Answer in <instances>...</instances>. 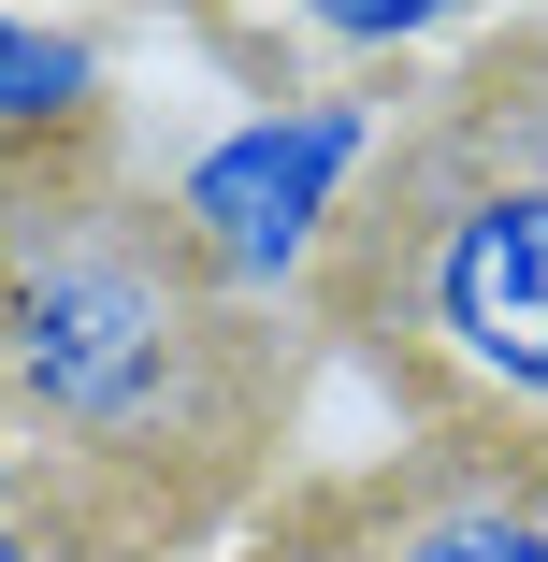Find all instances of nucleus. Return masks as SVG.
Instances as JSON below:
<instances>
[{
    "label": "nucleus",
    "instance_id": "obj_1",
    "mask_svg": "<svg viewBox=\"0 0 548 562\" xmlns=\"http://www.w3.org/2000/svg\"><path fill=\"white\" fill-rule=\"evenodd\" d=\"M0 404L58 491L202 505L275 418V317L202 274L174 202L72 159H0Z\"/></svg>",
    "mask_w": 548,
    "mask_h": 562
},
{
    "label": "nucleus",
    "instance_id": "obj_2",
    "mask_svg": "<svg viewBox=\"0 0 548 562\" xmlns=\"http://www.w3.org/2000/svg\"><path fill=\"white\" fill-rule=\"evenodd\" d=\"M333 289L361 331L477 418H548V30L491 44L376 159Z\"/></svg>",
    "mask_w": 548,
    "mask_h": 562
},
{
    "label": "nucleus",
    "instance_id": "obj_3",
    "mask_svg": "<svg viewBox=\"0 0 548 562\" xmlns=\"http://www.w3.org/2000/svg\"><path fill=\"white\" fill-rule=\"evenodd\" d=\"M376 159H390L376 101H246L232 131H202L159 173V202H174V232L202 246V274L275 317L303 289H333V246H347Z\"/></svg>",
    "mask_w": 548,
    "mask_h": 562
},
{
    "label": "nucleus",
    "instance_id": "obj_4",
    "mask_svg": "<svg viewBox=\"0 0 548 562\" xmlns=\"http://www.w3.org/2000/svg\"><path fill=\"white\" fill-rule=\"evenodd\" d=\"M361 562H548V462L462 432L448 462H418V476L376 505Z\"/></svg>",
    "mask_w": 548,
    "mask_h": 562
},
{
    "label": "nucleus",
    "instance_id": "obj_5",
    "mask_svg": "<svg viewBox=\"0 0 548 562\" xmlns=\"http://www.w3.org/2000/svg\"><path fill=\"white\" fill-rule=\"evenodd\" d=\"M101 145V30L87 15H0V159Z\"/></svg>",
    "mask_w": 548,
    "mask_h": 562
},
{
    "label": "nucleus",
    "instance_id": "obj_6",
    "mask_svg": "<svg viewBox=\"0 0 548 562\" xmlns=\"http://www.w3.org/2000/svg\"><path fill=\"white\" fill-rule=\"evenodd\" d=\"M303 44H333V58H418V44H462V15H433V0H333V15H303Z\"/></svg>",
    "mask_w": 548,
    "mask_h": 562
},
{
    "label": "nucleus",
    "instance_id": "obj_7",
    "mask_svg": "<svg viewBox=\"0 0 548 562\" xmlns=\"http://www.w3.org/2000/svg\"><path fill=\"white\" fill-rule=\"evenodd\" d=\"M0 562H72V519H58V491H44V505H15V519H0Z\"/></svg>",
    "mask_w": 548,
    "mask_h": 562
},
{
    "label": "nucleus",
    "instance_id": "obj_8",
    "mask_svg": "<svg viewBox=\"0 0 548 562\" xmlns=\"http://www.w3.org/2000/svg\"><path fill=\"white\" fill-rule=\"evenodd\" d=\"M15 505H44V462H30V432H15V404H0V519Z\"/></svg>",
    "mask_w": 548,
    "mask_h": 562
}]
</instances>
